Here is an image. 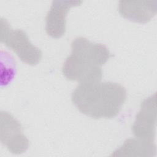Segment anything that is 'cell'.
I'll return each mask as SVG.
<instances>
[{
	"label": "cell",
	"instance_id": "obj_3",
	"mask_svg": "<svg viewBox=\"0 0 157 157\" xmlns=\"http://www.w3.org/2000/svg\"><path fill=\"white\" fill-rule=\"evenodd\" d=\"M0 39L1 43L12 50L20 60L30 66L37 65L42 58L41 50L29 40L21 29H13L6 19L1 18Z\"/></svg>",
	"mask_w": 157,
	"mask_h": 157
},
{
	"label": "cell",
	"instance_id": "obj_1",
	"mask_svg": "<svg viewBox=\"0 0 157 157\" xmlns=\"http://www.w3.org/2000/svg\"><path fill=\"white\" fill-rule=\"evenodd\" d=\"M126 99V90L123 85L101 80L80 83L71 94L77 109L94 119L115 117Z\"/></svg>",
	"mask_w": 157,
	"mask_h": 157
},
{
	"label": "cell",
	"instance_id": "obj_5",
	"mask_svg": "<svg viewBox=\"0 0 157 157\" xmlns=\"http://www.w3.org/2000/svg\"><path fill=\"white\" fill-rule=\"evenodd\" d=\"M156 94L145 99L136 116L132 132L139 139L154 142L156 129Z\"/></svg>",
	"mask_w": 157,
	"mask_h": 157
},
{
	"label": "cell",
	"instance_id": "obj_4",
	"mask_svg": "<svg viewBox=\"0 0 157 157\" xmlns=\"http://www.w3.org/2000/svg\"><path fill=\"white\" fill-rule=\"evenodd\" d=\"M0 138L1 143L13 154H22L29 147V140L23 134L20 122L9 112L1 111Z\"/></svg>",
	"mask_w": 157,
	"mask_h": 157
},
{
	"label": "cell",
	"instance_id": "obj_6",
	"mask_svg": "<svg viewBox=\"0 0 157 157\" xmlns=\"http://www.w3.org/2000/svg\"><path fill=\"white\" fill-rule=\"evenodd\" d=\"M82 1H53L45 17V31L52 38L61 37L66 32V16L69 9L80 6Z\"/></svg>",
	"mask_w": 157,
	"mask_h": 157
},
{
	"label": "cell",
	"instance_id": "obj_8",
	"mask_svg": "<svg viewBox=\"0 0 157 157\" xmlns=\"http://www.w3.org/2000/svg\"><path fill=\"white\" fill-rule=\"evenodd\" d=\"M156 153L154 142L139 139H128L123 144L110 155L111 156H152Z\"/></svg>",
	"mask_w": 157,
	"mask_h": 157
},
{
	"label": "cell",
	"instance_id": "obj_7",
	"mask_svg": "<svg viewBox=\"0 0 157 157\" xmlns=\"http://www.w3.org/2000/svg\"><path fill=\"white\" fill-rule=\"evenodd\" d=\"M156 1H120L118 12L123 18L136 23H146L155 15Z\"/></svg>",
	"mask_w": 157,
	"mask_h": 157
},
{
	"label": "cell",
	"instance_id": "obj_2",
	"mask_svg": "<svg viewBox=\"0 0 157 157\" xmlns=\"http://www.w3.org/2000/svg\"><path fill=\"white\" fill-rule=\"evenodd\" d=\"M111 56L105 45L83 37H76L71 43V52L64 63L62 73L67 80L79 83L100 81L102 67Z\"/></svg>",
	"mask_w": 157,
	"mask_h": 157
}]
</instances>
